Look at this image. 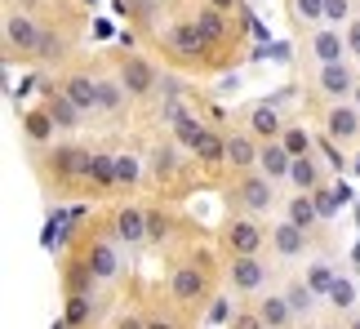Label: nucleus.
Listing matches in <instances>:
<instances>
[{"label":"nucleus","mask_w":360,"mask_h":329,"mask_svg":"<svg viewBox=\"0 0 360 329\" xmlns=\"http://www.w3.org/2000/svg\"><path fill=\"white\" fill-rule=\"evenodd\" d=\"M347 0H325V22H342V18H347Z\"/></svg>","instance_id":"40"},{"label":"nucleus","mask_w":360,"mask_h":329,"mask_svg":"<svg viewBox=\"0 0 360 329\" xmlns=\"http://www.w3.org/2000/svg\"><path fill=\"white\" fill-rule=\"evenodd\" d=\"M289 316H294L289 298H262V307H258L262 329H285V325H289Z\"/></svg>","instance_id":"16"},{"label":"nucleus","mask_w":360,"mask_h":329,"mask_svg":"<svg viewBox=\"0 0 360 329\" xmlns=\"http://www.w3.org/2000/svg\"><path fill=\"white\" fill-rule=\"evenodd\" d=\"M169 290H174L178 303H196V298L205 294V271H200V267H178Z\"/></svg>","instance_id":"6"},{"label":"nucleus","mask_w":360,"mask_h":329,"mask_svg":"<svg viewBox=\"0 0 360 329\" xmlns=\"http://www.w3.org/2000/svg\"><path fill=\"white\" fill-rule=\"evenodd\" d=\"M321 89L334 93V98H347V93H356V80H352V72H347V63L321 67Z\"/></svg>","instance_id":"10"},{"label":"nucleus","mask_w":360,"mask_h":329,"mask_svg":"<svg viewBox=\"0 0 360 329\" xmlns=\"http://www.w3.org/2000/svg\"><path fill=\"white\" fill-rule=\"evenodd\" d=\"M356 174H360V160H356Z\"/></svg>","instance_id":"50"},{"label":"nucleus","mask_w":360,"mask_h":329,"mask_svg":"<svg viewBox=\"0 0 360 329\" xmlns=\"http://www.w3.org/2000/svg\"><path fill=\"white\" fill-rule=\"evenodd\" d=\"M138 5H147V9H151V5H156V0H138Z\"/></svg>","instance_id":"49"},{"label":"nucleus","mask_w":360,"mask_h":329,"mask_svg":"<svg viewBox=\"0 0 360 329\" xmlns=\"http://www.w3.org/2000/svg\"><path fill=\"white\" fill-rule=\"evenodd\" d=\"M240 200L249 205V209H271V178H245V183H240Z\"/></svg>","instance_id":"13"},{"label":"nucleus","mask_w":360,"mask_h":329,"mask_svg":"<svg viewBox=\"0 0 360 329\" xmlns=\"http://www.w3.org/2000/svg\"><path fill=\"white\" fill-rule=\"evenodd\" d=\"M329 134H334V138H356L360 134V112L356 107H334V112H329Z\"/></svg>","instance_id":"17"},{"label":"nucleus","mask_w":360,"mask_h":329,"mask_svg":"<svg viewBox=\"0 0 360 329\" xmlns=\"http://www.w3.org/2000/svg\"><path fill=\"white\" fill-rule=\"evenodd\" d=\"M178 169V164H174V152H169V147H160V152H156V174L165 178V174H174Z\"/></svg>","instance_id":"42"},{"label":"nucleus","mask_w":360,"mask_h":329,"mask_svg":"<svg viewBox=\"0 0 360 329\" xmlns=\"http://www.w3.org/2000/svg\"><path fill=\"white\" fill-rule=\"evenodd\" d=\"M329 303H334V307H352V303H356V285H352L347 276H338L334 290H329Z\"/></svg>","instance_id":"35"},{"label":"nucleus","mask_w":360,"mask_h":329,"mask_svg":"<svg viewBox=\"0 0 360 329\" xmlns=\"http://www.w3.org/2000/svg\"><path fill=\"white\" fill-rule=\"evenodd\" d=\"M191 152H196V156H200L205 164H223V160H227V143L218 138L214 129H205V134H200V143L191 147Z\"/></svg>","instance_id":"21"},{"label":"nucleus","mask_w":360,"mask_h":329,"mask_svg":"<svg viewBox=\"0 0 360 329\" xmlns=\"http://www.w3.org/2000/svg\"><path fill=\"white\" fill-rule=\"evenodd\" d=\"M85 263L94 267V276H98V280H112L116 271H120V258H116V250H112L107 240H98V245H94V250L85 254Z\"/></svg>","instance_id":"11"},{"label":"nucleus","mask_w":360,"mask_h":329,"mask_svg":"<svg viewBox=\"0 0 360 329\" xmlns=\"http://www.w3.org/2000/svg\"><path fill=\"white\" fill-rule=\"evenodd\" d=\"M227 245H231V254H236V258H254V250L262 245V231L254 223H231Z\"/></svg>","instance_id":"8"},{"label":"nucleus","mask_w":360,"mask_h":329,"mask_svg":"<svg viewBox=\"0 0 360 329\" xmlns=\"http://www.w3.org/2000/svg\"><path fill=\"white\" fill-rule=\"evenodd\" d=\"M22 129H27V138H32V143H45L58 125H53V116H49V112H32V116L22 120Z\"/></svg>","instance_id":"25"},{"label":"nucleus","mask_w":360,"mask_h":329,"mask_svg":"<svg viewBox=\"0 0 360 329\" xmlns=\"http://www.w3.org/2000/svg\"><path fill=\"white\" fill-rule=\"evenodd\" d=\"M231 316V303H227V298H214V303H210V325H223Z\"/></svg>","instance_id":"41"},{"label":"nucleus","mask_w":360,"mask_h":329,"mask_svg":"<svg viewBox=\"0 0 360 329\" xmlns=\"http://www.w3.org/2000/svg\"><path fill=\"white\" fill-rule=\"evenodd\" d=\"M53 329H67V321H53Z\"/></svg>","instance_id":"48"},{"label":"nucleus","mask_w":360,"mask_h":329,"mask_svg":"<svg viewBox=\"0 0 360 329\" xmlns=\"http://www.w3.org/2000/svg\"><path fill=\"white\" fill-rule=\"evenodd\" d=\"M347 53L360 58V22H347Z\"/></svg>","instance_id":"43"},{"label":"nucleus","mask_w":360,"mask_h":329,"mask_svg":"<svg viewBox=\"0 0 360 329\" xmlns=\"http://www.w3.org/2000/svg\"><path fill=\"white\" fill-rule=\"evenodd\" d=\"M311 53L321 58V67H334V63H342V53H347V40L338 32H329V27H321V32L311 36Z\"/></svg>","instance_id":"5"},{"label":"nucleus","mask_w":360,"mask_h":329,"mask_svg":"<svg viewBox=\"0 0 360 329\" xmlns=\"http://www.w3.org/2000/svg\"><path fill=\"white\" fill-rule=\"evenodd\" d=\"M165 231H169V218L156 214V209H147V240H160Z\"/></svg>","instance_id":"38"},{"label":"nucleus","mask_w":360,"mask_h":329,"mask_svg":"<svg viewBox=\"0 0 360 329\" xmlns=\"http://www.w3.org/2000/svg\"><path fill=\"white\" fill-rule=\"evenodd\" d=\"M210 5H214V9H223V13H227V9H236V0H210Z\"/></svg>","instance_id":"45"},{"label":"nucleus","mask_w":360,"mask_h":329,"mask_svg":"<svg viewBox=\"0 0 360 329\" xmlns=\"http://www.w3.org/2000/svg\"><path fill=\"white\" fill-rule=\"evenodd\" d=\"M249 125H254V134H262V138H276V134H281V116H276V107H254V112H249Z\"/></svg>","instance_id":"23"},{"label":"nucleus","mask_w":360,"mask_h":329,"mask_svg":"<svg viewBox=\"0 0 360 329\" xmlns=\"http://www.w3.org/2000/svg\"><path fill=\"white\" fill-rule=\"evenodd\" d=\"M258 169L267 174L271 183H276V178H289V169H294V156L285 152V143H276V138H271V143L258 152Z\"/></svg>","instance_id":"3"},{"label":"nucleus","mask_w":360,"mask_h":329,"mask_svg":"<svg viewBox=\"0 0 360 329\" xmlns=\"http://www.w3.org/2000/svg\"><path fill=\"white\" fill-rule=\"evenodd\" d=\"M124 103V85H112V80H103L98 85V112H116Z\"/></svg>","instance_id":"31"},{"label":"nucleus","mask_w":360,"mask_h":329,"mask_svg":"<svg viewBox=\"0 0 360 329\" xmlns=\"http://www.w3.org/2000/svg\"><path fill=\"white\" fill-rule=\"evenodd\" d=\"M191 22H196V32L205 36V45H218V40H223V32H227V22H223V9H214V5H210V9H200Z\"/></svg>","instance_id":"19"},{"label":"nucleus","mask_w":360,"mask_h":329,"mask_svg":"<svg viewBox=\"0 0 360 329\" xmlns=\"http://www.w3.org/2000/svg\"><path fill=\"white\" fill-rule=\"evenodd\" d=\"M352 98H356V112H360V85H356V93H352Z\"/></svg>","instance_id":"47"},{"label":"nucleus","mask_w":360,"mask_h":329,"mask_svg":"<svg viewBox=\"0 0 360 329\" xmlns=\"http://www.w3.org/2000/svg\"><path fill=\"white\" fill-rule=\"evenodd\" d=\"M311 200H316V209H321V218H334L342 209V196H338V191H325V187H316Z\"/></svg>","instance_id":"32"},{"label":"nucleus","mask_w":360,"mask_h":329,"mask_svg":"<svg viewBox=\"0 0 360 329\" xmlns=\"http://www.w3.org/2000/svg\"><path fill=\"white\" fill-rule=\"evenodd\" d=\"M289 183H294L298 191H316V187H321V164H316L311 156H294V169H289Z\"/></svg>","instance_id":"18"},{"label":"nucleus","mask_w":360,"mask_h":329,"mask_svg":"<svg viewBox=\"0 0 360 329\" xmlns=\"http://www.w3.org/2000/svg\"><path fill=\"white\" fill-rule=\"evenodd\" d=\"M227 160L240 164V169H249V164H258V147L249 138H227Z\"/></svg>","instance_id":"24"},{"label":"nucleus","mask_w":360,"mask_h":329,"mask_svg":"<svg viewBox=\"0 0 360 329\" xmlns=\"http://www.w3.org/2000/svg\"><path fill=\"white\" fill-rule=\"evenodd\" d=\"M334 280H338V276H334V267H329V263H316V267L307 271V285H311L316 294H325V298H329V290H334Z\"/></svg>","instance_id":"29"},{"label":"nucleus","mask_w":360,"mask_h":329,"mask_svg":"<svg viewBox=\"0 0 360 329\" xmlns=\"http://www.w3.org/2000/svg\"><path fill=\"white\" fill-rule=\"evenodd\" d=\"M271 245H276V254L294 258V254H302V245H307V231L294 227V223H281V227L271 231Z\"/></svg>","instance_id":"14"},{"label":"nucleus","mask_w":360,"mask_h":329,"mask_svg":"<svg viewBox=\"0 0 360 329\" xmlns=\"http://www.w3.org/2000/svg\"><path fill=\"white\" fill-rule=\"evenodd\" d=\"M85 178H94L98 187H112L116 183V156H94V164H89Z\"/></svg>","instance_id":"28"},{"label":"nucleus","mask_w":360,"mask_h":329,"mask_svg":"<svg viewBox=\"0 0 360 329\" xmlns=\"http://www.w3.org/2000/svg\"><path fill=\"white\" fill-rule=\"evenodd\" d=\"M316 218H321V209H316L311 191H302L298 200H289V223H294V227H302V231H307V227L316 223Z\"/></svg>","instance_id":"22"},{"label":"nucleus","mask_w":360,"mask_h":329,"mask_svg":"<svg viewBox=\"0 0 360 329\" xmlns=\"http://www.w3.org/2000/svg\"><path fill=\"white\" fill-rule=\"evenodd\" d=\"M174 125H178V143H187V147H196L200 134H205V125H200V120H191V116H178Z\"/></svg>","instance_id":"34"},{"label":"nucleus","mask_w":360,"mask_h":329,"mask_svg":"<svg viewBox=\"0 0 360 329\" xmlns=\"http://www.w3.org/2000/svg\"><path fill=\"white\" fill-rule=\"evenodd\" d=\"M63 93L80 107V112H94V107H98V85H94L89 76H72V80L63 85Z\"/></svg>","instance_id":"12"},{"label":"nucleus","mask_w":360,"mask_h":329,"mask_svg":"<svg viewBox=\"0 0 360 329\" xmlns=\"http://www.w3.org/2000/svg\"><path fill=\"white\" fill-rule=\"evenodd\" d=\"M165 40H169V49H174V53H183V58H200V53L210 49V45H205V36L196 32V22H174Z\"/></svg>","instance_id":"2"},{"label":"nucleus","mask_w":360,"mask_h":329,"mask_svg":"<svg viewBox=\"0 0 360 329\" xmlns=\"http://www.w3.org/2000/svg\"><path fill=\"white\" fill-rule=\"evenodd\" d=\"M36 53H45V58H58V53H63V40L53 36V32H40V45H36Z\"/></svg>","instance_id":"39"},{"label":"nucleus","mask_w":360,"mask_h":329,"mask_svg":"<svg viewBox=\"0 0 360 329\" xmlns=\"http://www.w3.org/2000/svg\"><path fill=\"white\" fill-rule=\"evenodd\" d=\"M294 5L307 22H325V0H294Z\"/></svg>","instance_id":"37"},{"label":"nucleus","mask_w":360,"mask_h":329,"mask_svg":"<svg viewBox=\"0 0 360 329\" xmlns=\"http://www.w3.org/2000/svg\"><path fill=\"white\" fill-rule=\"evenodd\" d=\"M120 85H124V93H129V98H138V93H151V85H156V72H151L147 58H124Z\"/></svg>","instance_id":"1"},{"label":"nucleus","mask_w":360,"mask_h":329,"mask_svg":"<svg viewBox=\"0 0 360 329\" xmlns=\"http://www.w3.org/2000/svg\"><path fill=\"white\" fill-rule=\"evenodd\" d=\"M285 298H289V307H294V316H298V311H311V303H316L321 294H316L307 280H298V285H289V294H285Z\"/></svg>","instance_id":"27"},{"label":"nucleus","mask_w":360,"mask_h":329,"mask_svg":"<svg viewBox=\"0 0 360 329\" xmlns=\"http://www.w3.org/2000/svg\"><path fill=\"white\" fill-rule=\"evenodd\" d=\"M5 36H9L13 49H36L40 45V27L27 18V13H9V18H5Z\"/></svg>","instance_id":"4"},{"label":"nucleus","mask_w":360,"mask_h":329,"mask_svg":"<svg viewBox=\"0 0 360 329\" xmlns=\"http://www.w3.org/2000/svg\"><path fill=\"white\" fill-rule=\"evenodd\" d=\"M236 329H262V321H258V316H240Z\"/></svg>","instance_id":"44"},{"label":"nucleus","mask_w":360,"mask_h":329,"mask_svg":"<svg viewBox=\"0 0 360 329\" xmlns=\"http://www.w3.org/2000/svg\"><path fill=\"white\" fill-rule=\"evenodd\" d=\"M89 311H94V303H89L85 294H72V298H67V325H85Z\"/></svg>","instance_id":"33"},{"label":"nucleus","mask_w":360,"mask_h":329,"mask_svg":"<svg viewBox=\"0 0 360 329\" xmlns=\"http://www.w3.org/2000/svg\"><path fill=\"white\" fill-rule=\"evenodd\" d=\"M67 227H72V214H53L49 223H45V236H40V245H45V250L63 245V240H67Z\"/></svg>","instance_id":"26"},{"label":"nucleus","mask_w":360,"mask_h":329,"mask_svg":"<svg viewBox=\"0 0 360 329\" xmlns=\"http://www.w3.org/2000/svg\"><path fill=\"white\" fill-rule=\"evenodd\" d=\"M116 236L120 240H147V209H120L116 214Z\"/></svg>","instance_id":"15"},{"label":"nucleus","mask_w":360,"mask_h":329,"mask_svg":"<svg viewBox=\"0 0 360 329\" xmlns=\"http://www.w3.org/2000/svg\"><path fill=\"white\" fill-rule=\"evenodd\" d=\"M138 160L134 156H116V183H138Z\"/></svg>","instance_id":"36"},{"label":"nucleus","mask_w":360,"mask_h":329,"mask_svg":"<svg viewBox=\"0 0 360 329\" xmlns=\"http://www.w3.org/2000/svg\"><path fill=\"white\" fill-rule=\"evenodd\" d=\"M227 276H231V285H236V290H262L267 271H262V263H258V258H236Z\"/></svg>","instance_id":"9"},{"label":"nucleus","mask_w":360,"mask_h":329,"mask_svg":"<svg viewBox=\"0 0 360 329\" xmlns=\"http://www.w3.org/2000/svg\"><path fill=\"white\" fill-rule=\"evenodd\" d=\"M45 112L53 116V125H58V129H76V120H80V107H76L72 98H67V93H53Z\"/></svg>","instance_id":"20"},{"label":"nucleus","mask_w":360,"mask_h":329,"mask_svg":"<svg viewBox=\"0 0 360 329\" xmlns=\"http://www.w3.org/2000/svg\"><path fill=\"white\" fill-rule=\"evenodd\" d=\"M147 329H174L169 321H147Z\"/></svg>","instance_id":"46"},{"label":"nucleus","mask_w":360,"mask_h":329,"mask_svg":"<svg viewBox=\"0 0 360 329\" xmlns=\"http://www.w3.org/2000/svg\"><path fill=\"white\" fill-rule=\"evenodd\" d=\"M352 329H360V321H356V325H352Z\"/></svg>","instance_id":"51"},{"label":"nucleus","mask_w":360,"mask_h":329,"mask_svg":"<svg viewBox=\"0 0 360 329\" xmlns=\"http://www.w3.org/2000/svg\"><path fill=\"white\" fill-rule=\"evenodd\" d=\"M281 143H285V152H289V156H311V138H307V129H285V134H281Z\"/></svg>","instance_id":"30"},{"label":"nucleus","mask_w":360,"mask_h":329,"mask_svg":"<svg viewBox=\"0 0 360 329\" xmlns=\"http://www.w3.org/2000/svg\"><path fill=\"white\" fill-rule=\"evenodd\" d=\"M89 164H94V156H89V152H80V147H58V152H53V169H58L63 178H80V174H89Z\"/></svg>","instance_id":"7"}]
</instances>
